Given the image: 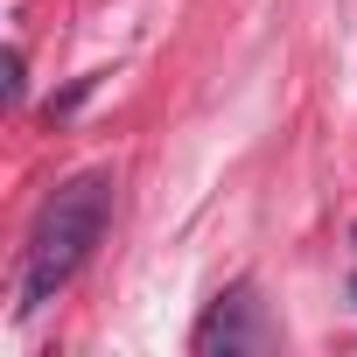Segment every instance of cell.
Returning <instances> with one entry per match:
<instances>
[{
  "instance_id": "obj_1",
  "label": "cell",
  "mask_w": 357,
  "mask_h": 357,
  "mask_svg": "<svg viewBox=\"0 0 357 357\" xmlns=\"http://www.w3.org/2000/svg\"><path fill=\"white\" fill-rule=\"evenodd\" d=\"M105 218H112V175L105 168H84L43 197L29 245H22V308H43L77 280V266L105 238Z\"/></svg>"
},
{
  "instance_id": "obj_2",
  "label": "cell",
  "mask_w": 357,
  "mask_h": 357,
  "mask_svg": "<svg viewBox=\"0 0 357 357\" xmlns=\"http://www.w3.org/2000/svg\"><path fill=\"white\" fill-rule=\"evenodd\" d=\"M204 357H218V350H252L259 343V329H252V287H231V294H218L211 301V315L197 322V336H190Z\"/></svg>"
},
{
  "instance_id": "obj_3",
  "label": "cell",
  "mask_w": 357,
  "mask_h": 357,
  "mask_svg": "<svg viewBox=\"0 0 357 357\" xmlns=\"http://www.w3.org/2000/svg\"><path fill=\"white\" fill-rule=\"evenodd\" d=\"M350 301H357V273H350Z\"/></svg>"
}]
</instances>
